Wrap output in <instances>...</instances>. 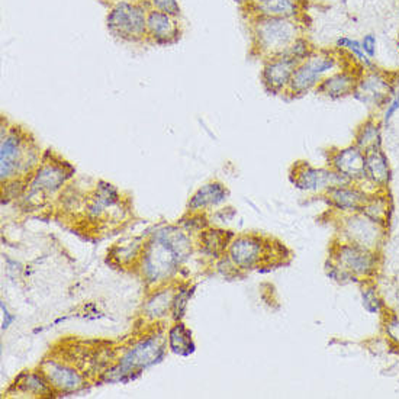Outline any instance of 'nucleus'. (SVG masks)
Returning a JSON list of instances; mask_svg holds the SVG:
<instances>
[{"label": "nucleus", "instance_id": "1", "mask_svg": "<svg viewBox=\"0 0 399 399\" xmlns=\"http://www.w3.org/2000/svg\"><path fill=\"white\" fill-rule=\"evenodd\" d=\"M251 55L267 58L284 54L295 41L305 35V22L299 19L247 16Z\"/></svg>", "mask_w": 399, "mask_h": 399}, {"label": "nucleus", "instance_id": "2", "mask_svg": "<svg viewBox=\"0 0 399 399\" xmlns=\"http://www.w3.org/2000/svg\"><path fill=\"white\" fill-rule=\"evenodd\" d=\"M347 63L349 59L344 58V51L342 50H337L335 47L332 50L315 48L305 62L296 67L286 93L290 97L304 96L315 90L327 76L343 69Z\"/></svg>", "mask_w": 399, "mask_h": 399}, {"label": "nucleus", "instance_id": "3", "mask_svg": "<svg viewBox=\"0 0 399 399\" xmlns=\"http://www.w3.org/2000/svg\"><path fill=\"white\" fill-rule=\"evenodd\" d=\"M148 9L138 0H121L108 9L106 29L121 43L147 44Z\"/></svg>", "mask_w": 399, "mask_h": 399}, {"label": "nucleus", "instance_id": "4", "mask_svg": "<svg viewBox=\"0 0 399 399\" xmlns=\"http://www.w3.org/2000/svg\"><path fill=\"white\" fill-rule=\"evenodd\" d=\"M186 239L181 234L160 232L146 254V273L150 279H160L170 273L181 260Z\"/></svg>", "mask_w": 399, "mask_h": 399}, {"label": "nucleus", "instance_id": "5", "mask_svg": "<svg viewBox=\"0 0 399 399\" xmlns=\"http://www.w3.org/2000/svg\"><path fill=\"white\" fill-rule=\"evenodd\" d=\"M29 157L35 158V151L29 146L28 135L21 130L13 127L8 134L2 135V146H0V173L2 178L13 176L18 170L28 166Z\"/></svg>", "mask_w": 399, "mask_h": 399}, {"label": "nucleus", "instance_id": "6", "mask_svg": "<svg viewBox=\"0 0 399 399\" xmlns=\"http://www.w3.org/2000/svg\"><path fill=\"white\" fill-rule=\"evenodd\" d=\"M392 93L393 86L388 80V77L382 71L372 67L363 70L353 92V96L357 101H360L368 106L384 109L393 97Z\"/></svg>", "mask_w": 399, "mask_h": 399}, {"label": "nucleus", "instance_id": "7", "mask_svg": "<svg viewBox=\"0 0 399 399\" xmlns=\"http://www.w3.org/2000/svg\"><path fill=\"white\" fill-rule=\"evenodd\" d=\"M335 266L349 277H369L376 273L377 258L376 253L369 248L354 244H342L334 253Z\"/></svg>", "mask_w": 399, "mask_h": 399}, {"label": "nucleus", "instance_id": "8", "mask_svg": "<svg viewBox=\"0 0 399 399\" xmlns=\"http://www.w3.org/2000/svg\"><path fill=\"white\" fill-rule=\"evenodd\" d=\"M183 27L181 18L164 12L148 10L147 15V46L172 47L181 41Z\"/></svg>", "mask_w": 399, "mask_h": 399}, {"label": "nucleus", "instance_id": "9", "mask_svg": "<svg viewBox=\"0 0 399 399\" xmlns=\"http://www.w3.org/2000/svg\"><path fill=\"white\" fill-rule=\"evenodd\" d=\"M298 66L299 63L296 59L286 54L265 59L262 70V83L265 89L272 94L286 93Z\"/></svg>", "mask_w": 399, "mask_h": 399}, {"label": "nucleus", "instance_id": "10", "mask_svg": "<svg viewBox=\"0 0 399 399\" xmlns=\"http://www.w3.org/2000/svg\"><path fill=\"white\" fill-rule=\"evenodd\" d=\"M384 225L376 223L370 216L362 214H354L350 216L344 225V235L347 237L349 243L374 250L382 243L384 238Z\"/></svg>", "mask_w": 399, "mask_h": 399}, {"label": "nucleus", "instance_id": "11", "mask_svg": "<svg viewBox=\"0 0 399 399\" xmlns=\"http://www.w3.org/2000/svg\"><path fill=\"white\" fill-rule=\"evenodd\" d=\"M358 63H356L354 59L353 62H349L343 69L337 70L334 73H331L330 76H327L321 83H319L315 89V92L318 94H323L326 97L330 99H342L346 96L353 94L358 78H360L363 70H353V66H356Z\"/></svg>", "mask_w": 399, "mask_h": 399}, {"label": "nucleus", "instance_id": "12", "mask_svg": "<svg viewBox=\"0 0 399 399\" xmlns=\"http://www.w3.org/2000/svg\"><path fill=\"white\" fill-rule=\"evenodd\" d=\"M366 154L356 144L331 151L330 167L351 182L366 181Z\"/></svg>", "mask_w": 399, "mask_h": 399}, {"label": "nucleus", "instance_id": "13", "mask_svg": "<svg viewBox=\"0 0 399 399\" xmlns=\"http://www.w3.org/2000/svg\"><path fill=\"white\" fill-rule=\"evenodd\" d=\"M295 182L299 188L307 190L334 189L340 186H349L351 181L334 169H314L308 164H301L296 169Z\"/></svg>", "mask_w": 399, "mask_h": 399}, {"label": "nucleus", "instance_id": "14", "mask_svg": "<svg viewBox=\"0 0 399 399\" xmlns=\"http://www.w3.org/2000/svg\"><path fill=\"white\" fill-rule=\"evenodd\" d=\"M243 12L247 16L288 18L304 21L305 0H254Z\"/></svg>", "mask_w": 399, "mask_h": 399}, {"label": "nucleus", "instance_id": "15", "mask_svg": "<svg viewBox=\"0 0 399 399\" xmlns=\"http://www.w3.org/2000/svg\"><path fill=\"white\" fill-rule=\"evenodd\" d=\"M230 253L232 262L238 267L248 269L260 263V258L265 255V244L260 238L244 235L235 239Z\"/></svg>", "mask_w": 399, "mask_h": 399}, {"label": "nucleus", "instance_id": "16", "mask_svg": "<svg viewBox=\"0 0 399 399\" xmlns=\"http://www.w3.org/2000/svg\"><path fill=\"white\" fill-rule=\"evenodd\" d=\"M366 181L373 186L386 188L391 181V166L388 155L382 148L366 153Z\"/></svg>", "mask_w": 399, "mask_h": 399}, {"label": "nucleus", "instance_id": "17", "mask_svg": "<svg viewBox=\"0 0 399 399\" xmlns=\"http://www.w3.org/2000/svg\"><path fill=\"white\" fill-rule=\"evenodd\" d=\"M160 354H162V349H160V346L154 340H147L141 344H138L124 358L121 365V369L124 372L121 373H128L132 369L147 368L157 360Z\"/></svg>", "mask_w": 399, "mask_h": 399}, {"label": "nucleus", "instance_id": "18", "mask_svg": "<svg viewBox=\"0 0 399 399\" xmlns=\"http://www.w3.org/2000/svg\"><path fill=\"white\" fill-rule=\"evenodd\" d=\"M365 154L382 148V122L370 116L357 127L354 132V143Z\"/></svg>", "mask_w": 399, "mask_h": 399}, {"label": "nucleus", "instance_id": "19", "mask_svg": "<svg viewBox=\"0 0 399 399\" xmlns=\"http://www.w3.org/2000/svg\"><path fill=\"white\" fill-rule=\"evenodd\" d=\"M332 204L342 211L360 212L365 204L368 202V196L360 189L340 186L328 190Z\"/></svg>", "mask_w": 399, "mask_h": 399}, {"label": "nucleus", "instance_id": "20", "mask_svg": "<svg viewBox=\"0 0 399 399\" xmlns=\"http://www.w3.org/2000/svg\"><path fill=\"white\" fill-rule=\"evenodd\" d=\"M335 48L349 54L354 62L360 64L363 69L374 67L373 59L366 55V52L363 51L362 43L358 41V39H353L350 36H338L335 41Z\"/></svg>", "mask_w": 399, "mask_h": 399}, {"label": "nucleus", "instance_id": "21", "mask_svg": "<svg viewBox=\"0 0 399 399\" xmlns=\"http://www.w3.org/2000/svg\"><path fill=\"white\" fill-rule=\"evenodd\" d=\"M46 374L54 386L62 389H74L80 384V377L77 376V373L54 363L47 365Z\"/></svg>", "mask_w": 399, "mask_h": 399}, {"label": "nucleus", "instance_id": "22", "mask_svg": "<svg viewBox=\"0 0 399 399\" xmlns=\"http://www.w3.org/2000/svg\"><path fill=\"white\" fill-rule=\"evenodd\" d=\"M64 170L55 164H46L43 169H39L34 186L46 190H54L64 182Z\"/></svg>", "mask_w": 399, "mask_h": 399}, {"label": "nucleus", "instance_id": "23", "mask_svg": "<svg viewBox=\"0 0 399 399\" xmlns=\"http://www.w3.org/2000/svg\"><path fill=\"white\" fill-rule=\"evenodd\" d=\"M225 195H227V192L221 185H218V183L206 185L205 188H202L193 196V199L190 201V208L197 209V208H205L209 205H215L218 202L224 201Z\"/></svg>", "mask_w": 399, "mask_h": 399}, {"label": "nucleus", "instance_id": "24", "mask_svg": "<svg viewBox=\"0 0 399 399\" xmlns=\"http://www.w3.org/2000/svg\"><path fill=\"white\" fill-rule=\"evenodd\" d=\"M315 46L309 41L308 36L307 35H302V36H299L296 41L284 52L286 55H289L290 58L296 59V62L301 64L302 62H305V59L315 51Z\"/></svg>", "mask_w": 399, "mask_h": 399}, {"label": "nucleus", "instance_id": "25", "mask_svg": "<svg viewBox=\"0 0 399 399\" xmlns=\"http://www.w3.org/2000/svg\"><path fill=\"white\" fill-rule=\"evenodd\" d=\"M170 346L176 353L188 354L189 351H192V349H189L192 347L190 332L183 326H177L170 332Z\"/></svg>", "mask_w": 399, "mask_h": 399}, {"label": "nucleus", "instance_id": "26", "mask_svg": "<svg viewBox=\"0 0 399 399\" xmlns=\"http://www.w3.org/2000/svg\"><path fill=\"white\" fill-rule=\"evenodd\" d=\"M365 215L370 216L372 219H374L376 223L382 224L385 223V219L388 216V206H386V201L381 197H373V199H368V202L365 204V206L362 208V211Z\"/></svg>", "mask_w": 399, "mask_h": 399}, {"label": "nucleus", "instance_id": "27", "mask_svg": "<svg viewBox=\"0 0 399 399\" xmlns=\"http://www.w3.org/2000/svg\"><path fill=\"white\" fill-rule=\"evenodd\" d=\"M138 2H141L148 10L164 12L176 18L182 16V8L178 5V0H138Z\"/></svg>", "mask_w": 399, "mask_h": 399}, {"label": "nucleus", "instance_id": "28", "mask_svg": "<svg viewBox=\"0 0 399 399\" xmlns=\"http://www.w3.org/2000/svg\"><path fill=\"white\" fill-rule=\"evenodd\" d=\"M227 238L224 237L223 231H211L204 237V246L208 251L218 254L225 248Z\"/></svg>", "mask_w": 399, "mask_h": 399}, {"label": "nucleus", "instance_id": "29", "mask_svg": "<svg viewBox=\"0 0 399 399\" xmlns=\"http://www.w3.org/2000/svg\"><path fill=\"white\" fill-rule=\"evenodd\" d=\"M363 307L369 312H379L382 307V301L377 298V293L373 288H366L363 289Z\"/></svg>", "mask_w": 399, "mask_h": 399}, {"label": "nucleus", "instance_id": "30", "mask_svg": "<svg viewBox=\"0 0 399 399\" xmlns=\"http://www.w3.org/2000/svg\"><path fill=\"white\" fill-rule=\"evenodd\" d=\"M360 43H362V47H363V51L366 52V55L373 59L376 57V50H377L376 35L374 34H366Z\"/></svg>", "mask_w": 399, "mask_h": 399}, {"label": "nucleus", "instance_id": "31", "mask_svg": "<svg viewBox=\"0 0 399 399\" xmlns=\"http://www.w3.org/2000/svg\"><path fill=\"white\" fill-rule=\"evenodd\" d=\"M399 111V96H393L389 104L386 105L385 108V112H384V124H389L391 122V119L395 116V113Z\"/></svg>", "mask_w": 399, "mask_h": 399}, {"label": "nucleus", "instance_id": "32", "mask_svg": "<svg viewBox=\"0 0 399 399\" xmlns=\"http://www.w3.org/2000/svg\"><path fill=\"white\" fill-rule=\"evenodd\" d=\"M386 334L395 343L399 344V319H393V321H389V324H386Z\"/></svg>", "mask_w": 399, "mask_h": 399}, {"label": "nucleus", "instance_id": "33", "mask_svg": "<svg viewBox=\"0 0 399 399\" xmlns=\"http://www.w3.org/2000/svg\"><path fill=\"white\" fill-rule=\"evenodd\" d=\"M234 2L237 4V6L241 9V10H244L247 6H250L254 0H234Z\"/></svg>", "mask_w": 399, "mask_h": 399}, {"label": "nucleus", "instance_id": "34", "mask_svg": "<svg viewBox=\"0 0 399 399\" xmlns=\"http://www.w3.org/2000/svg\"><path fill=\"white\" fill-rule=\"evenodd\" d=\"M99 2H101L104 6H106V8L109 9V8H111V6H113L115 4L121 2V0H99Z\"/></svg>", "mask_w": 399, "mask_h": 399}]
</instances>
